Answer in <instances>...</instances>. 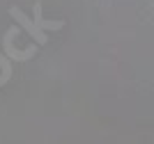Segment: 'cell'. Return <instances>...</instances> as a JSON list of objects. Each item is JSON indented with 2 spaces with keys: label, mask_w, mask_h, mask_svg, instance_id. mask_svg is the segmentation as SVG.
Instances as JSON below:
<instances>
[{
  "label": "cell",
  "mask_w": 154,
  "mask_h": 144,
  "mask_svg": "<svg viewBox=\"0 0 154 144\" xmlns=\"http://www.w3.org/2000/svg\"><path fill=\"white\" fill-rule=\"evenodd\" d=\"M16 37H19V28L16 25H12L9 30L5 32V37H2V55L9 60V62H28V60H32V57L37 55V46L32 44L28 46V48H16Z\"/></svg>",
  "instance_id": "2"
},
{
  "label": "cell",
  "mask_w": 154,
  "mask_h": 144,
  "mask_svg": "<svg viewBox=\"0 0 154 144\" xmlns=\"http://www.w3.org/2000/svg\"><path fill=\"white\" fill-rule=\"evenodd\" d=\"M32 12H35V19H30L21 7L12 5L9 7V16H12L16 23L21 25L19 30H26L32 39H35V46H46L48 44V30H62L64 28V21H46L42 16V0H37L35 5H32Z\"/></svg>",
  "instance_id": "1"
}]
</instances>
